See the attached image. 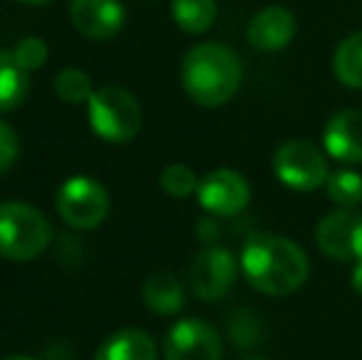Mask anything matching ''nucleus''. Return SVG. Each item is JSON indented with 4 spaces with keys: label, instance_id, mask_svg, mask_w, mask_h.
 Listing matches in <instances>:
<instances>
[{
    "label": "nucleus",
    "instance_id": "obj_1",
    "mask_svg": "<svg viewBox=\"0 0 362 360\" xmlns=\"http://www.w3.org/2000/svg\"><path fill=\"white\" fill-rule=\"evenodd\" d=\"M239 269L252 289L267 296H288L308 279V255L288 237L254 235L244 245Z\"/></svg>",
    "mask_w": 362,
    "mask_h": 360
},
{
    "label": "nucleus",
    "instance_id": "obj_2",
    "mask_svg": "<svg viewBox=\"0 0 362 360\" xmlns=\"http://www.w3.org/2000/svg\"><path fill=\"white\" fill-rule=\"evenodd\" d=\"M242 62L227 45L202 42L182 57L180 82L185 94L205 109L224 106L242 87Z\"/></svg>",
    "mask_w": 362,
    "mask_h": 360
},
{
    "label": "nucleus",
    "instance_id": "obj_3",
    "mask_svg": "<svg viewBox=\"0 0 362 360\" xmlns=\"http://www.w3.org/2000/svg\"><path fill=\"white\" fill-rule=\"evenodd\" d=\"M52 242L49 220L23 200L0 202V257L8 262H33Z\"/></svg>",
    "mask_w": 362,
    "mask_h": 360
},
{
    "label": "nucleus",
    "instance_id": "obj_4",
    "mask_svg": "<svg viewBox=\"0 0 362 360\" xmlns=\"http://www.w3.org/2000/svg\"><path fill=\"white\" fill-rule=\"evenodd\" d=\"M89 126L106 144H129L144 126L141 104L124 87H101L86 101Z\"/></svg>",
    "mask_w": 362,
    "mask_h": 360
},
{
    "label": "nucleus",
    "instance_id": "obj_5",
    "mask_svg": "<svg viewBox=\"0 0 362 360\" xmlns=\"http://www.w3.org/2000/svg\"><path fill=\"white\" fill-rule=\"evenodd\" d=\"M109 192L89 175H74L59 185L54 207L64 225L74 230H94L109 215Z\"/></svg>",
    "mask_w": 362,
    "mask_h": 360
},
{
    "label": "nucleus",
    "instance_id": "obj_6",
    "mask_svg": "<svg viewBox=\"0 0 362 360\" xmlns=\"http://www.w3.org/2000/svg\"><path fill=\"white\" fill-rule=\"evenodd\" d=\"M274 175L281 185L296 192H313L325 185L330 170L323 151L310 141H286L274 153Z\"/></svg>",
    "mask_w": 362,
    "mask_h": 360
},
{
    "label": "nucleus",
    "instance_id": "obj_7",
    "mask_svg": "<svg viewBox=\"0 0 362 360\" xmlns=\"http://www.w3.org/2000/svg\"><path fill=\"white\" fill-rule=\"evenodd\" d=\"M165 360H222V338L202 318H182L163 338Z\"/></svg>",
    "mask_w": 362,
    "mask_h": 360
},
{
    "label": "nucleus",
    "instance_id": "obj_8",
    "mask_svg": "<svg viewBox=\"0 0 362 360\" xmlns=\"http://www.w3.org/2000/svg\"><path fill=\"white\" fill-rule=\"evenodd\" d=\"M197 202L202 210L217 217H234L249 205V182L242 173L232 168H215L197 185Z\"/></svg>",
    "mask_w": 362,
    "mask_h": 360
},
{
    "label": "nucleus",
    "instance_id": "obj_9",
    "mask_svg": "<svg viewBox=\"0 0 362 360\" xmlns=\"http://www.w3.org/2000/svg\"><path fill=\"white\" fill-rule=\"evenodd\" d=\"M315 242L335 262H362V215L343 207L325 215L315 227Z\"/></svg>",
    "mask_w": 362,
    "mask_h": 360
},
{
    "label": "nucleus",
    "instance_id": "obj_10",
    "mask_svg": "<svg viewBox=\"0 0 362 360\" xmlns=\"http://www.w3.org/2000/svg\"><path fill=\"white\" fill-rule=\"evenodd\" d=\"M239 274V262L224 247H205L190 269L192 294L202 301H219L232 289Z\"/></svg>",
    "mask_w": 362,
    "mask_h": 360
},
{
    "label": "nucleus",
    "instance_id": "obj_11",
    "mask_svg": "<svg viewBox=\"0 0 362 360\" xmlns=\"http://www.w3.org/2000/svg\"><path fill=\"white\" fill-rule=\"evenodd\" d=\"M69 20L84 37L111 40L126 23V8L121 0H72Z\"/></svg>",
    "mask_w": 362,
    "mask_h": 360
},
{
    "label": "nucleus",
    "instance_id": "obj_12",
    "mask_svg": "<svg viewBox=\"0 0 362 360\" xmlns=\"http://www.w3.org/2000/svg\"><path fill=\"white\" fill-rule=\"evenodd\" d=\"M296 37V15L281 5L259 10L247 28V40L259 52H281Z\"/></svg>",
    "mask_w": 362,
    "mask_h": 360
},
{
    "label": "nucleus",
    "instance_id": "obj_13",
    "mask_svg": "<svg viewBox=\"0 0 362 360\" xmlns=\"http://www.w3.org/2000/svg\"><path fill=\"white\" fill-rule=\"evenodd\" d=\"M323 149L338 163L345 166L362 163V111L360 109L338 111L325 124Z\"/></svg>",
    "mask_w": 362,
    "mask_h": 360
},
{
    "label": "nucleus",
    "instance_id": "obj_14",
    "mask_svg": "<svg viewBox=\"0 0 362 360\" xmlns=\"http://www.w3.org/2000/svg\"><path fill=\"white\" fill-rule=\"evenodd\" d=\"M96 360H158V348L141 328H121L101 343Z\"/></svg>",
    "mask_w": 362,
    "mask_h": 360
},
{
    "label": "nucleus",
    "instance_id": "obj_15",
    "mask_svg": "<svg viewBox=\"0 0 362 360\" xmlns=\"http://www.w3.org/2000/svg\"><path fill=\"white\" fill-rule=\"evenodd\" d=\"M144 301L148 311L158 313V316H173V313H180L185 306V289L177 277L168 272H158L146 279Z\"/></svg>",
    "mask_w": 362,
    "mask_h": 360
},
{
    "label": "nucleus",
    "instance_id": "obj_16",
    "mask_svg": "<svg viewBox=\"0 0 362 360\" xmlns=\"http://www.w3.org/2000/svg\"><path fill=\"white\" fill-rule=\"evenodd\" d=\"M30 72H25L18 64L13 52L0 50V114L13 111L15 106L23 104L30 87Z\"/></svg>",
    "mask_w": 362,
    "mask_h": 360
},
{
    "label": "nucleus",
    "instance_id": "obj_17",
    "mask_svg": "<svg viewBox=\"0 0 362 360\" xmlns=\"http://www.w3.org/2000/svg\"><path fill=\"white\" fill-rule=\"evenodd\" d=\"M170 15L187 35H202L217 20V0H170Z\"/></svg>",
    "mask_w": 362,
    "mask_h": 360
},
{
    "label": "nucleus",
    "instance_id": "obj_18",
    "mask_svg": "<svg viewBox=\"0 0 362 360\" xmlns=\"http://www.w3.org/2000/svg\"><path fill=\"white\" fill-rule=\"evenodd\" d=\"M333 74L348 89H362V30L338 45L333 54Z\"/></svg>",
    "mask_w": 362,
    "mask_h": 360
},
{
    "label": "nucleus",
    "instance_id": "obj_19",
    "mask_svg": "<svg viewBox=\"0 0 362 360\" xmlns=\"http://www.w3.org/2000/svg\"><path fill=\"white\" fill-rule=\"evenodd\" d=\"M325 192H328L330 202H335L343 210H355L362 202V175L358 170H335L325 180Z\"/></svg>",
    "mask_w": 362,
    "mask_h": 360
},
{
    "label": "nucleus",
    "instance_id": "obj_20",
    "mask_svg": "<svg viewBox=\"0 0 362 360\" xmlns=\"http://www.w3.org/2000/svg\"><path fill=\"white\" fill-rule=\"evenodd\" d=\"M54 94H57L59 101L64 104H86L94 94V84H91V77L84 72V69H76V67H67L54 77Z\"/></svg>",
    "mask_w": 362,
    "mask_h": 360
},
{
    "label": "nucleus",
    "instance_id": "obj_21",
    "mask_svg": "<svg viewBox=\"0 0 362 360\" xmlns=\"http://www.w3.org/2000/svg\"><path fill=\"white\" fill-rule=\"evenodd\" d=\"M197 180L195 170L185 163H170L163 168L160 173V187L170 197H190L192 192H197Z\"/></svg>",
    "mask_w": 362,
    "mask_h": 360
},
{
    "label": "nucleus",
    "instance_id": "obj_22",
    "mask_svg": "<svg viewBox=\"0 0 362 360\" xmlns=\"http://www.w3.org/2000/svg\"><path fill=\"white\" fill-rule=\"evenodd\" d=\"M13 54L25 72H35V69L45 67V62H47V57H49V50L42 37H23L15 45Z\"/></svg>",
    "mask_w": 362,
    "mask_h": 360
},
{
    "label": "nucleus",
    "instance_id": "obj_23",
    "mask_svg": "<svg viewBox=\"0 0 362 360\" xmlns=\"http://www.w3.org/2000/svg\"><path fill=\"white\" fill-rule=\"evenodd\" d=\"M20 156V141H18V134L0 119V173L10 170L15 166Z\"/></svg>",
    "mask_w": 362,
    "mask_h": 360
},
{
    "label": "nucleus",
    "instance_id": "obj_24",
    "mask_svg": "<svg viewBox=\"0 0 362 360\" xmlns=\"http://www.w3.org/2000/svg\"><path fill=\"white\" fill-rule=\"evenodd\" d=\"M350 284H353V291L362 296V262H355L353 274H350Z\"/></svg>",
    "mask_w": 362,
    "mask_h": 360
},
{
    "label": "nucleus",
    "instance_id": "obj_25",
    "mask_svg": "<svg viewBox=\"0 0 362 360\" xmlns=\"http://www.w3.org/2000/svg\"><path fill=\"white\" fill-rule=\"evenodd\" d=\"M18 3H25V5H47L52 0H18Z\"/></svg>",
    "mask_w": 362,
    "mask_h": 360
},
{
    "label": "nucleus",
    "instance_id": "obj_26",
    "mask_svg": "<svg viewBox=\"0 0 362 360\" xmlns=\"http://www.w3.org/2000/svg\"><path fill=\"white\" fill-rule=\"evenodd\" d=\"M3 360H35V358H28V356H10V358H3Z\"/></svg>",
    "mask_w": 362,
    "mask_h": 360
},
{
    "label": "nucleus",
    "instance_id": "obj_27",
    "mask_svg": "<svg viewBox=\"0 0 362 360\" xmlns=\"http://www.w3.org/2000/svg\"><path fill=\"white\" fill-rule=\"evenodd\" d=\"M252 360H259V358H252Z\"/></svg>",
    "mask_w": 362,
    "mask_h": 360
}]
</instances>
